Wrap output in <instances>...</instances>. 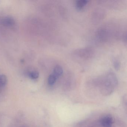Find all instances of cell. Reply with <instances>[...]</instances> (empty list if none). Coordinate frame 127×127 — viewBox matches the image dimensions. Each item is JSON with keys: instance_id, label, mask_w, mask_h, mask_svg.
Segmentation results:
<instances>
[{"instance_id": "cell-4", "label": "cell", "mask_w": 127, "mask_h": 127, "mask_svg": "<svg viewBox=\"0 0 127 127\" xmlns=\"http://www.w3.org/2000/svg\"><path fill=\"white\" fill-rule=\"evenodd\" d=\"M89 1L88 0H78L76 2V6L77 9L80 10L82 9L87 5Z\"/></svg>"}, {"instance_id": "cell-7", "label": "cell", "mask_w": 127, "mask_h": 127, "mask_svg": "<svg viewBox=\"0 0 127 127\" xmlns=\"http://www.w3.org/2000/svg\"><path fill=\"white\" fill-rule=\"evenodd\" d=\"M39 74L38 72L36 71H32L29 74V76L32 79H36L39 77Z\"/></svg>"}, {"instance_id": "cell-1", "label": "cell", "mask_w": 127, "mask_h": 127, "mask_svg": "<svg viewBox=\"0 0 127 127\" xmlns=\"http://www.w3.org/2000/svg\"><path fill=\"white\" fill-rule=\"evenodd\" d=\"M113 122V118L109 115L102 117L101 120V124L102 127H111Z\"/></svg>"}, {"instance_id": "cell-8", "label": "cell", "mask_w": 127, "mask_h": 127, "mask_svg": "<svg viewBox=\"0 0 127 127\" xmlns=\"http://www.w3.org/2000/svg\"><path fill=\"white\" fill-rule=\"evenodd\" d=\"M114 66L116 69L118 70L120 67V63L117 60H114L113 63Z\"/></svg>"}, {"instance_id": "cell-5", "label": "cell", "mask_w": 127, "mask_h": 127, "mask_svg": "<svg viewBox=\"0 0 127 127\" xmlns=\"http://www.w3.org/2000/svg\"><path fill=\"white\" fill-rule=\"evenodd\" d=\"M58 78L53 74H51L49 76L48 79V84L49 85H53L55 84Z\"/></svg>"}, {"instance_id": "cell-2", "label": "cell", "mask_w": 127, "mask_h": 127, "mask_svg": "<svg viewBox=\"0 0 127 127\" xmlns=\"http://www.w3.org/2000/svg\"><path fill=\"white\" fill-rule=\"evenodd\" d=\"M2 23L5 26L11 27L14 25L15 22L12 17L8 16L2 19Z\"/></svg>"}, {"instance_id": "cell-3", "label": "cell", "mask_w": 127, "mask_h": 127, "mask_svg": "<svg viewBox=\"0 0 127 127\" xmlns=\"http://www.w3.org/2000/svg\"><path fill=\"white\" fill-rule=\"evenodd\" d=\"M63 69L62 67L60 65H57L53 69V74L55 75L57 78L61 76L63 73Z\"/></svg>"}, {"instance_id": "cell-6", "label": "cell", "mask_w": 127, "mask_h": 127, "mask_svg": "<svg viewBox=\"0 0 127 127\" xmlns=\"http://www.w3.org/2000/svg\"><path fill=\"white\" fill-rule=\"evenodd\" d=\"M7 82L6 76L4 75H0V86L3 87L6 85Z\"/></svg>"}]
</instances>
